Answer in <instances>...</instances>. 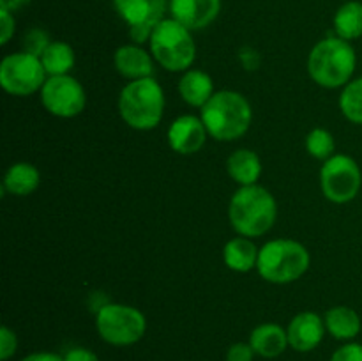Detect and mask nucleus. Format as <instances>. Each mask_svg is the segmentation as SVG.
<instances>
[{"label":"nucleus","instance_id":"9b49d317","mask_svg":"<svg viewBox=\"0 0 362 361\" xmlns=\"http://www.w3.org/2000/svg\"><path fill=\"white\" fill-rule=\"evenodd\" d=\"M325 322L315 311H300L290 321L286 328L288 343L297 353H310L317 349L325 335Z\"/></svg>","mask_w":362,"mask_h":361},{"label":"nucleus","instance_id":"412c9836","mask_svg":"<svg viewBox=\"0 0 362 361\" xmlns=\"http://www.w3.org/2000/svg\"><path fill=\"white\" fill-rule=\"evenodd\" d=\"M325 329L336 340H352L361 331V317L350 306L329 308L324 317Z\"/></svg>","mask_w":362,"mask_h":361},{"label":"nucleus","instance_id":"dca6fc26","mask_svg":"<svg viewBox=\"0 0 362 361\" xmlns=\"http://www.w3.org/2000/svg\"><path fill=\"white\" fill-rule=\"evenodd\" d=\"M250 343L255 353L262 357H278L281 356L290 347L286 329H283L274 322H265V324L257 326L250 335Z\"/></svg>","mask_w":362,"mask_h":361},{"label":"nucleus","instance_id":"7ed1b4c3","mask_svg":"<svg viewBox=\"0 0 362 361\" xmlns=\"http://www.w3.org/2000/svg\"><path fill=\"white\" fill-rule=\"evenodd\" d=\"M356 50L341 38L322 39L308 57V73L320 87H345L356 71Z\"/></svg>","mask_w":362,"mask_h":361},{"label":"nucleus","instance_id":"2f4dec72","mask_svg":"<svg viewBox=\"0 0 362 361\" xmlns=\"http://www.w3.org/2000/svg\"><path fill=\"white\" fill-rule=\"evenodd\" d=\"M20 361H64L62 356L55 353H32L28 356L21 357Z\"/></svg>","mask_w":362,"mask_h":361},{"label":"nucleus","instance_id":"5701e85b","mask_svg":"<svg viewBox=\"0 0 362 361\" xmlns=\"http://www.w3.org/2000/svg\"><path fill=\"white\" fill-rule=\"evenodd\" d=\"M334 30L338 38L352 41L362 35V4L346 2L336 11Z\"/></svg>","mask_w":362,"mask_h":361},{"label":"nucleus","instance_id":"2eb2a0df","mask_svg":"<svg viewBox=\"0 0 362 361\" xmlns=\"http://www.w3.org/2000/svg\"><path fill=\"white\" fill-rule=\"evenodd\" d=\"M117 71L127 80H141L154 74V57L138 45L120 46L113 57Z\"/></svg>","mask_w":362,"mask_h":361},{"label":"nucleus","instance_id":"7c9ffc66","mask_svg":"<svg viewBox=\"0 0 362 361\" xmlns=\"http://www.w3.org/2000/svg\"><path fill=\"white\" fill-rule=\"evenodd\" d=\"M64 361H99L98 354L92 353L90 349H85V347H74L69 349L62 356Z\"/></svg>","mask_w":362,"mask_h":361},{"label":"nucleus","instance_id":"4468645a","mask_svg":"<svg viewBox=\"0 0 362 361\" xmlns=\"http://www.w3.org/2000/svg\"><path fill=\"white\" fill-rule=\"evenodd\" d=\"M168 0H115V7L122 20L129 27H151L154 28L161 20H165V11Z\"/></svg>","mask_w":362,"mask_h":361},{"label":"nucleus","instance_id":"39448f33","mask_svg":"<svg viewBox=\"0 0 362 361\" xmlns=\"http://www.w3.org/2000/svg\"><path fill=\"white\" fill-rule=\"evenodd\" d=\"M310 251L293 239H272L260 248L257 269L264 280L278 285L299 280L310 268Z\"/></svg>","mask_w":362,"mask_h":361},{"label":"nucleus","instance_id":"a211bd4d","mask_svg":"<svg viewBox=\"0 0 362 361\" xmlns=\"http://www.w3.org/2000/svg\"><path fill=\"white\" fill-rule=\"evenodd\" d=\"M179 94L189 106L204 108L214 96V84L207 73L200 69H187L179 81Z\"/></svg>","mask_w":362,"mask_h":361},{"label":"nucleus","instance_id":"1a4fd4ad","mask_svg":"<svg viewBox=\"0 0 362 361\" xmlns=\"http://www.w3.org/2000/svg\"><path fill=\"white\" fill-rule=\"evenodd\" d=\"M46 78L41 59L27 52L4 57L0 64V85L13 96H30L41 91Z\"/></svg>","mask_w":362,"mask_h":361},{"label":"nucleus","instance_id":"f8f14e48","mask_svg":"<svg viewBox=\"0 0 362 361\" xmlns=\"http://www.w3.org/2000/svg\"><path fill=\"white\" fill-rule=\"evenodd\" d=\"M207 134L204 120L194 115H180L170 126L168 144L179 154L189 156L204 147Z\"/></svg>","mask_w":362,"mask_h":361},{"label":"nucleus","instance_id":"6e6552de","mask_svg":"<svg viewBox=\"0 0 362 361\" xmlns=\"http://www.w3.org/2000/svg\"><path fill=\"white\" fill-rule=\"evenodd\" d=\"M362 184V173L356 159L346 154H334L324 161L320 170V188L327 200L346 204L357 197Z\"/></svg>","mask_w":362,"mask_h":361},{"label":"nucleus","instance_id":"473e14b6","mask_svg":"<svg viewBox=\"0 0 362 361\" xmlns=\"http://www.w3.org/2000/svg\"><path fill=\"white\" fill-rule=\"evenodd\" d=\"M28 2L30 0H0V9H7L13 13V11H18L23 6H27Z\"/></svg>","mask_w":362,"mask_h":361},{"label":"nucleus","instance_id":"4be33fe9","mask_svg":"<svg viewBox=\"0 0 362 361\" xmlns=\"http://www.w3.org/2000/svg\"><path fill=\"white\" fill-rule=\"evenodd\" d=\"M46 74L49 76H62L67 74L74 66V52L67 42L52 41V45L41 55Z\"/></svg>","mask_w":362,"mask_h":361},{"label":"nucleus","instance_id":"393cba45","mask_svg":"<svg viewBox=\"0 0 362 361\" xmlns=\"http://www.w3.org/2000/svg\"><path fill=\"white\" fill-rule=\"evenodd\" d=\"M306 151L308 154L320 161H327L329 158H332L336 151V142L331 131L324 130V127L311 130L306 137Z\"/></svg>","mask_w":362,"mask_h":361},{"label":"nucleus","instance_id":"9d476101","mask_svg":"<svg viewBox=\"0 0 362 361\" xmlns=\"http://www.w3.org/2000/svg\"><path fill=\"white\" fill-rule=\"evenodd\" d=\"M41 103L52 115L71 119L80 115L87 105L85 88L69 74L49 76L41 88Z\"/></svg>","mask_w":362,"mask_h":361},{"label":"nucleus","instance_id":"cd10ccee","mask_svg":"<svg viewBox=\"0 0 362 361\" xmlns=\"http://www.w3.org/2000/svg\"><path fill=\"white\" fill-rule=\"evenodd\" d=\"M331 361H362V345L361 343H345L334 350Z\"/></svg>","mask_w":362,"mask_h":361},{"label":"nucleus","instance_id":"ddd939ff","mask_svg":"<svg viewBox=\"0 0 362 361\" xmlns=\"http://www.w3.org/2000/svg\"><path fill=\"white\" fill-rule=\"evenodd\" d=\"M221 0H170L172 18L189 30H200L218 18Z\"/></svg>","mask_w":362,"mask_h":361},{"label":"nucleus","instance_id":"b1692460","mask_svg":"<svg viewBox=\"0 0 362 361\" xmlns=\"http://www.w3.org/2000/svg\"><path fill=\"white\" fill-rule=\"evenodd\" d=\"M339 108L350 122L362 124V76L345 85L339 96Z\"/></svg>","mask_w":362,"mask_h":361},{"label":"nucleus","instance_id":"bb28decb","mask_svg":"<svg viewBox=\"0 0 362 361\" xmlns=\"http://www.w3.org/2000/svg\"><path fill=\"white\" fill-rule=\"evenodd\" d=\"M18 349L16 333L11 331L7 326L0 328V360L7 361Z\"/></svg>","mask_w":362,"mask_h":361},{"label":"nucleus","instance_id":"c85d7f7f","mask_svg":"<svg viewBox=\"0 0 362 361\" xmlns=\"http://www.w3.org/2000/svg\"><path fill=\"white\" fill-rule=\"evenodd\" d=\"M255 350L253 347H251V343H233L232 347L228 349V353H226V361H253L255 357Z\"/></svg>","mask_w":362,"mask_h":361},{"label":"nucleus","instance_id":"423d86ee","mask_svg":"<svg viewBox=\"0 0 362 361\" xmlns=\"http://www.w3.org/2000/svg\"><path fill=\"white\" fill-rule=\"evenodd\" d=\"M151 53L166 71H187L197 59V45L191 30L173 18L161 20L151 35Z\"/></svg>","mask_w":362,"mask_h":361},{"label":"nucleus","instance_id":"f257e3e1","mask_svg":"<svg viewBox=\"0 0 362 361\" xmlns=\"http://www.w3.org/2000/svg\"><path fill=\"white\" fill-rule=\"evenodd\" d=\"M228 218L239 236H264L278 218V204L271 191L264 186H240L230 200Z\"/></svg>","mask_w":362,"mask_h":361},{"label":"nucleus","instance_id":"0eeeda50","mask_svg":"<svg viewBox=\"0 0 362 361\" xmlns=\"http://www.w3.org/2000/svg\"><path fill=\"white\" fill-rule=\"evenodd\" d=\"M95 329L110 345H134L144 338L147 319L138 308L129 304L108 303L95 311Z\"/></svg>","mask_w":362,"mask_h":361},{"label":"nucleus","instance_id":"f03ea898","mask_svg":"<svg viewBox=\"0 0 362 361\" xmlns=\"http://www.w3.org/2000/svg\"><path fill=\"white\" fill-rule=\"evenodd\" d=\"M200 119L212 138L219 142H233L250 130L253 110L250 101L239 92L219 91L205 103Z\"/></svg>","mask_w":362,"mask_h":361},{"label":"nucleus","instance_id":"f3484780","mask_svg":"<svg viewBox=\"0 0 362 361\" xmlns=\"http://www.w3.org/2000/svg\"><path fill=\"white\" fill-rule=\"evenodd\" d=\"M226 172L239 186H251L260 179L262 161L255 151L239 149L226 159Z\"/></svg>","mask_w":362,"mask_h":361},{"label":"nucleus","instance_id":"aec40b11","mask_svg":"<svg viewBox=\"0 0 362 361\" xmlns=\"http://www.w3.org/2000/svg\"><path fill=\"white\" fill-rule=\"evenodd\" d=\"M41 183V173L32 163H14L4 176V190L16 197H27L34 193Z\"/></svg>","mask_w":362,"mask_h":361},{"label":"nucleus","instance_id":"a878e982","mask_svg":"<svg viewBox=\"0 0 362 361\" xmlns=\"http://www.w3.org/2000/svg\"><path fill=\"white\" fill-rule=\"evenodd\" d=\"M49 45H52L49 35L45 30H41V28H32L23 38V52L39 57V59H41V55Z\"/></svg>","mask_w":362,"mask_h":361},{"label":"nucleus","instance_id":"20e7f679","mask_svg":"<svg viewBox=\"0 0 362 361\" xmlns=\"http://www.w3.org/2000/svg\"><path fill=\"white\" fill-rule=\"evenodd\" d=\"M119 112L124 122L138 131L154 130L165 112V92L154 78L133 80L120 91Z\"/></svg>","mask_w":362,"mask_h":361},{"label":"nucleus","instance_id":"6ab92c4d","mask_svg":"<svg viewBox=\"0 0 362 361\" xmlns=\"http://www.w3.org/2000/svg\"><path fill=\"white\" fill-rule=\"evenodd\" d=\"M260 250L250 237H233L223 248V260L232 271L247 273L257 268Z\"/></svg>","mask_w":362,"mask_h":361},{"label":"nucleus","instance_id":"c756f323","mask_svg":"<svg viewBox=\"0 0 362 361\" xmlns=\"http://www.w3.org/2000/svg\"><path fill=\"white\" fill-rule=\"evenodd\" d=\"M14 34V18L11 11L0 9V45H7Z\"/></svg>","mask_w":362,"mask_h":361}]
</instances>
